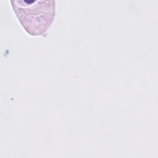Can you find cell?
<instances>
[{"label":"cell","mask_w":158,"mask_h":158,"mask_svg":"<svg viewBox=\"0 0 158 158\" xmlns=\"http://www.w3.org/2000/svg\"><path fill=\"white\" fill-rule=\"evenodd\" d=\"M12 7L19 22L31 35L44 34L55 15L54 5H18L15 3Z\"/></svg>","instance_id":"obj_1"}]
</instances>
